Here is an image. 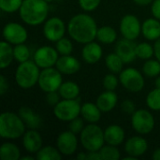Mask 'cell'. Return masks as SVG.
I'll return each mask as SVG.
<instances>
[{
  "label": "cell",
  "instance_id": "obj_44",
  "mask_svg": "<svg viewBox=\"0 0 160 160\" xmlns=\"http://www.w3.org/2000/svg\"><path fill=\"white\" fill-rule=\"evenodd\" d=\"M8 90V82L4 75H0V95L4 96Z\"/></svg>",
  "mask_w": 160,
  "mask_h": 160
},
{
  "label": "cell",
  "instance_id": "obj_12",
  "mask_svg": "<svg viewBox=\"0 0 160 160\" xmlns=\"http://www.w3.org/2000/svg\"><path fill=\"white\" fill-rule=\"evenodd\" d=\"M2 35L4 40L8 41L12 45L25 43L28 38V33L25 27L21 23L14 22H8L7 24H5L2 31Z\"/></svg>",
  "mask_w": 160,
  "mask_h": 160
},
{
  "label": "cell",
  "instance_id": "obj_31",
  "mask_svg": "<svg viewBox=\"0 0 160 160\" xmlns=\"http://www.w3.org/2000/svg\"><path fill=\"white\" fill-rule=\"evenodd\" d=\"M142 73L149 78H157L160 75V62L158 59H148L142 66Z\"/></svg>",
  "mask_w": 160,
  "mask_h": 160
},
{
  "label": "cell",
  "instance_id": "obj_50",
  "mask_svg": "<svg viewBox=\"0 0 160 160\" xmlns=\"http://www.w3.org/2000/svg\"><path fill=\"white\" fill-rule=\"evenodd\" d=\"M22 160H35L36 159V157H31V156H24V157H22L21 158Z\"/></svg>",
  "mask_w": 160,
  "mask_h": 160
},
{
  "label": "cell",
  "instance_id": "obj_6",
  "mask_svg": "<svg viewBox=\"0 0 160 160\" xmlns=\"http://www.w3.org/2000/svg\"><path fill=\"white\" fill-rule=\"evenodd\" d=\"M82 104L79 98L60 100L57 105L53 107L54 116L63 122H70L71 120L81 115Z\"/></svg>",
  "mask_w": 160,
  "mask_h": 160
},
{
  "label": "cell",
  "instance_id": "obj_28",
  "mask_svg": "<svg viewBox=\"0 0 160 160\" xmlns=\"http://www.w3.org/2000/svg\"><path fill=\"white\" fill-rule=\"evenodd\" d=\"M0 158L2 160L21 159V151L19 147L12 142H4L0 148Z\"/></svg>",
  "mask_w": 160,
  "mask_h": 160
},
{
  "label": "cell",
  "instance_id": "obj_25",
  "mask_svg": "<svg viewBox=\"0 0 160 160\" xmlns=\"http://www.w3.org/2000/svg\"><path fill=\"white\" fill-rule=\"evenodd\" d=\"M58 92L61 98L64 99H76L79 98L81 89L78 83H76L75 82L68 81L61 84Z\"/></svg>",
  "mask_w": 160,
  "mask_h": 160
},
{
  "label": "cell",
  "instance_id": "obj_8",
  "mask_svg": "<svg viewBox=\"0 0 160 160\" xmlns=\"http://www.w3.org/2000/svg\"><path fill=\"white\" fill-rule=\"evenodd\" d=\"M62 83V73L56 68L52 67L40 70L38 85L44 93L58 91Z\"/></svg>",
  "mask_w": 160,
  "mask_h": 160
},
{
  "label": "cell",
  "instance_id": "obj_3",
  "mask_svg": "<svg viewBox=\"0 0 160 160\" xmlns=\"http://www.w3.org/2000/svg\"><path fill=\"white\" fill-rule=\"evenodd\" d=\"M25 125L19 113L4 112L0 115V136L6 140L22 138L25 133Z\"/></svg>",
  "mask_w": 160,
  "mask_h": 160
},
{
  "label": "cell",
  "instance_id": "obj_7",
  "mask_svg": "<svg viewBox=\"0 0 160 160\" xmlns=\"http://www.w3.org/2000/svg\"><path fill=\"white\" fill-rule=\"evenodd\" d=\"M120 83L129 92H141L145 84L142 73L135 68H127L120 72Z\"/></svg>",
  "mask_w": 160,
  "mask_h": 160
},
{
  "label": "cell",
  "instance_id": "obj_40",
  "mask_svg": "<svg viewBox=\"0 0 160 160\" xmlns=\"http://www.w3.org/2000/svg\"><path fill=\"white\" fill-rule=\"evenodd\" d=\"M84 120L83 118H80L77 117L73 120H71L68 124V130H70L71 132L77 134H81V132L82 131V129L84 128Z\"/></svg>",
  "mask_w": 160,
  "mask_h": 160
},
{
  "label": "cell",
  "instance_id": "obj_4",
  "mask_svg": "<svg viewBox=\"0 0 160 160\" xmlns=\"http://www.w3.org/2000/svg\"><path fill=\"white\" fill-rule=\"evenodd\" d=\"M40 68L34 62L28 60L19 63L15 71V81L17 85L22 89H30L38 82Z\"/></svg>",
  "mask_w": 160,
  "mask_h": 160
},
{
  "label": "cell",
  "instance_id": "obj_10",
  "mask_svg": "<svg viewBox=\"0 0 160 160\" xmlns=\"http://www.w3.org/2000/svg\"><path fill=\"white\" fill-rule=\"evenodd\" d=\"M68 26L59 17H52L45 21L43 24V35L51 42H56L64 38Z\"/></svg>",
  "mask_w": 160,
  "mask_h": 160
},
{
  "label": "cell",
  "instance_id": "obj_1",
  "mask_svg": "<svg viewBox=\"0 0 160 160\" xmlns=\"http://www.w3.org/2000/svg\"><path fill=\"white\" fill-rule=\"evenodd\" d=\"M98 29L97 22L87 13L74 15L68 23V33L71 39L83 45L97 38Z\"/></svg>",
  "mask_w": 160,
  "mask_h": 160
},
{
  "label": "cell",
  "instance_id": "obj_34",
  "mask_svg": "<svg viewBox=\"0 0 160 160\" xmlns=\"http://www.w3.org/2000/svg\"><path fill=\"white\" fill-rule=\"evenodd\" d=\"M146 105L147 107L155 112L160 111V88L156 87L150 91L146 97Z\"/></svg>",
  "mask_w": 160,
  "mask_h": 160
},
{
  "label": "cell",
  "instance_id": "obj_37",
  "mask_svg": "<svg viewBox=\"0 0 160 160\" xmlns=\"http://www.w3.org/2000/svg\"><path fill=\"white\" fill-rule=\"evenodd\" d=\"M23 0H0V8L6 13L19 11Z\"/></svg>",
  "mask_w": 160,
  "mask_h": 160
},
{
  "label": "cell",
  "instance_id": "obj_46",
  "mask_svg": "<svg viewBox=\"0 0 160 160\" xmlns=\"http://www.w3.org/2000/svg\"><path fill=\"white\" fill-rule=\"evenodd\" d=\"M154 50H155V57L160 62V38L158 39L155 40L154 44Z\"/></svg>",
  "mask_w": 160,
  "mask_h": 160
},
{
  "label": "cell",
  "instance_id": "obj_42",
  "mask_svg": "<svg viewBox=\"0 0 160 160\" xmlns=\"http://www.w3.org/2000/svg\"><path fill=\"white\" fill-rule=\"evenodd\" d=\"M121 110L125 113L132 115L136 112V104L131 99H125L121 103Z\"/></svg>",
  "mask_w": 160,
  "mask_h": 160
},
{
  "label": "cell",
  "instance_id": "obj_16",
  "mask_svg": "<svg viewBox=\"0 0 160 160\" xmlns=\"http://www.w3.org/2000/svg\"><path fill=\"white\" fill-rule=\"evenodd\" d=\"M124 148L127 155L139 158L148 150V142L144 138L141 136H133L128 139Z\"/></svg>",
  "mask_w": 160,
  "mask_h": 160
},
{
  "label": "cell",
  "instance_id": "obj_17",
  "mask_svg": "<svg viewBox=\"0 0 160 160\" xmlns=\"http://www.w3.org/2000/svg\"><path fill=\"white\" fill-rule=\"evenodd\" d=\"M81 62L71 54L60 55L55 65V68L65 75L76 74L81 69Z\"/></svg>",
  "mask_w": 160,
  "mask_h": 160
},
{
  "label": "cell",
  "instance_id": "obj_9",
  "mask_svg": "<svg viewBox=\"0 0 160 160\" xmlns=\"http://www.w3.org/2000/svg\"><path fill=\"white\" fill-rule=\"evenodd\" d=\"M155 118L153 114L144 109L136 110L131 115L132 128L141 135H147L155 128Z\"/></svg>",
  "mask_w": 160,
  "mask_h": 160
},
{
  "label": "cell",
  "instance_id": "obj_33",
  "mask_svg": "<svg viewBox=\"0 0 160 160\" xmlns=\"http://www.w3.org/2000/svg\"><path fill=\"white\" fill-rule=\"evenodd\" d=\"M13 51H14V59L18 63H22V62L30 60L31 52L28 46L25 45L24 43L14 45Z\"/></svg>",
  "mask_w": 160,
  "mask_h": 160
},
{
  "label": "cell",
  "instance_id": "obj_5",
  "mask_svg": "<svg viewBox=\"0 0 160 160\" xmlns=\"http://www.w3.org/2000/svg\"><path fill=\"white\" fill-rule=\"evenodd\" d=\"M80 142L86 152L99 151L105 144L104 130L97 124H88L80 134Z\"/></svg>",
  "mask_w": 160,
  "mask_h": 160
},
{
  "label": "cell",
  "instance_id": "obj_48",
  "mask_svg": "<svg viewBox=\"0 0 160 160\" xmlns=\"http://www.w3.org/2000/svg\"><path fill=\"white\" fill-rule=\"evenodd\" d=\"M152 158L154 160H160V148H158L154 151Z\"/></svg>",
  "mask_w": 160,
  "mask_h": 160
},
{
  "label": "cell",
  "instance_id": "obj_27",
  "mask_svg": "<svg viewBox=\"0 0 160 160\" xmlns=\"http://www.w3.org/2000/svg\"><path fill=\"white\" fill-rule=\"evenodd\" d=\"M102 44H112L117 39V32L110 25H104L98 27L97 33V38Z\"/></svg>",
  "mask_w": 160,
  "mask_h": 160
},
{
  "label": "cell",
  "instance_id": "obj_22",
  "mask_svg": "<svg viewBox=\"0 0 160 160\" xmlns=\"http://www.w3.org/2000/svg\"><path fill=\"white\" fill-rule=\"evenodd\" d=\"M96 103L102 112H110L116 107L118 96L114 91L105 90L98 97Z\"/></svg>",
  "mask_w": 160,
  "mask_h": 160
},
{
  "label": "cell",
  "instance_id": "obj_38",
  "mask_svg": "<svg viewBox=\"0 0 160 160\" xmlns=\"http://www.w3.org/2000/svg\"><path fill=\"white\" fill-rule=\"evenodd\" d=\"M119 78L114 74V73H110V74H107L104 78H103V82H102V84H103V87L105 90H109V91H114L118 84H119Z\"/></svg>",
  "mask_w": 160,
  "mask_h": 160
},
{
  "label": "cell",
  "instance_id": "obj_29",
  "mask_svg": "<svg viewBox=\"0 0 160 160\" xmlns=\"http://www.w3.org/2000/svg\"><path fill=\"white\" fill-rule=\"evenodd\" d=\"M105 64L107 68L114 74H120V72L123 70L124 62L120 58V56L116 52H111L109 53L105 58Z\"/></svg>",
  "mask_w": 160,
  "mask_h": 160
},
{
  "label": "cell",
  "instance_id": "obj_11",
  "mask_svg": "<svg viewBox=\"0 0 160 160\" xmlns=\"http://www.w3.org/2000/svg\"><path fill=\"white\" fill-rule=\"evenodd\" d=\"M59 56L60 55L56 48L45 45L38 48L34 53L33 60L41 69H43L55 67Z\"/></svg>",
  "mask_w": 160,
  "mask_h": 160
},
{
  "label": "cell",
  "instance_id": "obj_36",
  "mask_svg": "<svg viewBox=\"0 0 160 160\" xmlns=\"http://www.w3.org/2000/svg\"><path fill=\"white\" fill-rule=\"evenodd\" d=\"M55 48L60 55H68L73 52V43L69 38L64 37L55 42Z\"/></svg>",
  "mask_w": 160,
  "mask_h": 160
},
{
  "label": "cell",
  "instance_id": "obj_19",
  "mask_svg": "<svg viewBox=\"0 0 160 160\" xmlns=\"http://www.w3.org/2000/svg\"><path fill=\"white\" fill-rule=\"evenodd\" d=\"M18 113L23 121L26 128L38 129L42 125V118L33 109L27 106H22L19 109Z\"/></svg>",
  "mask_w": 160,
  "mask_h": 160
},
{
  "label": "cell",
  "instance_id": "obj_35",
  "mask_svg": "<svg viewBox=\"0 0 160 160\" xmlns=\"http://www.w3.org/2000/svg\"><path fill=\"white\" fill-rule=\"evenodd\" d=\"M102 159L105 160H117L121 158V153L118 150L117 146L111 144H104L102 148L99 150Z\"/></svg>",
  "mask_w": 160,
  "mask_h": 160
},
{
  "label": "cell",
  "instance_id": "obj_47",
  "mask_svg": "<svg viewBox=\"0 0 160 160\" xmlns=\"http://www.w3.org/2000/svg\"><path fill=\"white\" fill-rule=\"evenodd\" d=\"M154 0H133V2L138 5V6H142V7H145V6H149L153 3Z\"/></svg>",
  "mask_w": 160,
  "mask_h": 160
},
{
  "label": "cell",
  "instance_id": "obj_20",
  "mask_svg": "<svg viewBox=\"0 0 160 160\" xmlns=\"http://www.w3.org/2000/svg\"><path fill=\"white\" fill-rule=\"evenodd\" d=\"M103 55V50L102 47L95 41L88 42L84 44L82 50V56L85 63L89 65H95L97 64Z\"/></svg>",
  "mask_w": 160,
  "mask_h": 160
},
{
  "label": "cell",
  "instance_id": "obj_21",
  "mask_svg": "<svg viewBox=\"0 0 160 160\" xmlns=\"http://www.w3.org/2000/svg\"><path fill=\"white\" fill-rule=\"evenodd\" d=\"M104 138L105 143L119 146L122 144L126 138L125 130L122 127L118 125H111L106 128L104 130Z\"/></svg>",
  "mask_w": 160,
  "mask_h": 160
},
{
  "label": "cell",
  "instance_id": "obj_24",
  "mask_svg": "<svg viewBox=\"0 0 160 160\" xmlns=\"http://www.w3.org/2000/svg\"><path fill=\"white\" fill-rule=\"evenodd\" d=\"M102 112L98 107L97 103L85 102L82 105L81 115L88 124H97L101 118Z\"/></svg>",
  "mask_w": 160,
  "mask_h": 160
},
{
  "label": "cell",
  "instance_id": "obj_39",
  "mask_svg": "<svg viewBox=\"0 0 160 160\" xmlns=\"http://www.w3.org/2000/svg\"><path fill=\"white\" fill-rule=\"evenodd\" d=\"M81 8L86 12H91L96 10L99 5L101 0H78Z\"/></svg>",
  "mask_w": 160,
  "mask_h": 160
},
{
  "label": "cell",
  "instance_id": "obj_43",
  "mask_svg": "<svg viewBox=\"0 0 160 160\" xmlns=\"http://www.w3.org/2000/svg\"><path fill=\"white\" fill-rule=\"evenodd\" d=\"M151 10L153 16L160 21V0H154L151 4Z\"/></svg>",
  "mask_w": 160,
  "mask_h": 160
},
{
  "label": "cell",
  "instance_id": "obj_32",
  "mask_svg": "<svg viewBox=\"0 0 160 160\" xmlns=\"http://www.w3.org/2000/svg\"><path fill=\"white\" fill-rule=\"evenodd\" d=\"M136 54H137V58H140L142 60L151 59L153 56H155L154 45H151L148 42H141L137 44Z\"/></svg>",
  "mask_w": 160,
  "mask_h": 160
},
{
  "label": "cell",
  "instance_id": "obj_51",
  "mask_svg": "<svg viewBox=\"0 0 160 160\" xmlns=\"http://www.w3.org/2000/svg\"><path fill=\"white\" fill-rule=\"evenodd\" d=\"M155 84H156V87H158V88H160V75L156 78Z\"/></svg>",
  "mask_w": 160,
  "mask_h": 160
},
{
  "label": "cell",
  "instance_id": "obj_45",
  "mask_svg": "<svg viewBox=\"0 0 160 160\" xmlns=\"http://www.w3.org/2000/svg\"><path fill=\"white\" fill-rule=\"evenodd\" d=\"M102 157L99 151L87 152V160H101Z\"/></svg>",
  "mask_w": 160,
  "mask_h": 160
},
{
  "label": "cell",
  "instance_id": "obj_23",
  "mask_svg": "<svg viewBox=\"0 0 160 160\" xmlns=\"http://www.w3.org/2000/svg\"><path fill=\"white\" fill-rule=\"evenodd\" d=\"M142 34L147 40H157L160 38V21L154 18L146 19L142 24Z\"/></svg>",
  "mask_w": 160,
  "mask_h": 160
},
{
  "label": "cell",
  "instance_id": "obj_2",
  "mask_svg": "<svg viewBox=\"0 0 160 160\" xmlns=\"http://www.w3.org/2000/svg\"><path fill=\"white\" fill-rule=\"evenodd\" d=\"M49 14V3L45 0H23L19 15L22 21L32 26L44 23Z\"/></svg>",
  "mask_w": 160,
  "mask_h": 160
},
{
  "label": "cell",
  "instance_id": "obj_41",
  "mask_svg": "<svg viewBox=\"0 0 160 160\" xmlns=\"http://www.w3.org/2000/svg\"><path fill=\"white\" fill-rule=\"evenodd\" d=\"M60 98H62L58 91L46 93V102L51 107H54L55 105H57L58 102L60 101Z\"/></svg>",
  "mask_w": 160,
  "mask_h": 160
},
{
  "label": "cell",
  "instance_id": "obj_26",
  "mask_svg": "<svg viewBox=\"0 0 160 160\" xmlns=\"http://www.w3.org/2000/svg\"><path fill=\"white\" fill-rule=\"evenodd\" d=\"M12 44L3 40L0 44V68H7L11 65L14 59V51Z\"/></svg>",
  "mask_w": 160,
  "mask_h": 160
},
{
  "label": "cell",
  "instance_id": "obj_13",
  "mask_svg": "<svg viewBox=\"0 0 160 160\" xmlns=\"http://www.w3.org/2000/svg\"><path fill=\"white\" fill-rule=\"evenodd\" d=\"M120 33L123 38L135 40L142 34V23L139 18L133 14L125 15L120 21Z\"/></svg>",
  "mask_w": 160,
  "mask_h": 160
},
{
  "label": "cell",
  "instance_id": "obj_18",
  "mask_svg": "<svg viewBox=\"0 0 160 160\" xmlns=\"http://www.w3.org/2000/svg\"><path fill=\"white\" fill-rule=\"evenodd\" d=\"M42 137L38 129H28L22 136V146L30 154H37L42 147Z\"/></svg>",
  "mask_w": 160,
  "mask_h": 160
},
{
  "label": "cell",
  "instance_id": "obj_52",
  "mask_svg": "<svg viewBox=\"0 0 160 160\" xmlns=\"http://www.w3.org/2000/svg\"><path fill=\"white\" fill-rule=\"evenodd\" d=\"M123 159L124 160H137L138 158H135V157H132V156H129V155H128V156H127V157H125Z\"/></svg>",
  "mask_w": 160,
  "mask_h": 160
},
{
  "label": "cell",
  "instance_id": "obj_14",
  "mask_svg": "<svg viewBox=\"0 0 160 160\" xmlns=\"http://www.w3.org/2000/svg\"><path fill=\"white\" fill-rule=\"evenodd\" d=\"M78 138L70 130L60 133L56 139V147L64 156H72L78 149Z\"/></svg>",
  "mask_w": 160,
  "mask_h": 160
},
{
  "label": "cell",
  "instance_id": "obj_49",
  "mask_svg": "<svg viewBox=\"0 0 160 160\" xmlns=\"http://www.w3.org/2000/svg\"><path fill=\"white\" fill-rule=\"evenodd\" d=\"M77 159L79 160H87V152H81L77 155Z\"/></svg>",
  "mask_w": 160,
  "mask_h": 160
},
{
  "label": "cell",
  "instance_id": "obj_30",
  "mask_svg": "<svg viewBox=\"0 0 160 160\" xmlns=\"http://www.w3.org/2000/svg\"><path fill=\"white\" fill-rule=\"evenodd\" d=\"M62 154L60 151L52 146H42L40 150L36 154V159L38 160H60Z\"/></svg>",
  "mask_w": 160,
  "mask_h": 160
},
{
  "label": "cell",
  "instance_id": "obj_15",
  "mask_svg": "<svg viewBox=\"0 0 160 160\" xmlns=\"http://www.w3.org/2000/svg\"><path fill=\"white\" fill-rule=\"evenodd\" d=\"M136 46L137 44L134 42V40L123 38L117 41L115 46V52L120 56L125 64H130L137 58Z\"/></svg>",
  "mask_w": 160,
  "mask_h": 160
},
{
  "label": "cell",
  "instance_id": "obj_53",
  "mask_svg": "<svg viewBox=\"0 0 160 160\" xmlns=\"http://www.w3.org/2000/svg\"><path fill=\"white\" fill-rule=\"evenodd\" d=\"M45 1H47V2H48V3H50V2H52V1H53V0H45Z\"/></svg>",
  "mask_w": 160,
  "mask_h": 160
}]
</instances>
